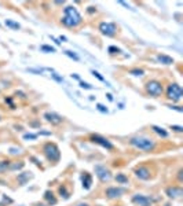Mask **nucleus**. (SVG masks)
I'll return each mask as SVG.
<instances>
[{
	"label": "nucleus",
	"instance_id": "31",
	"mask_svg": "<svg viewBox=\"0 0 183 206\" xmlns=\"http://www.w3.org/2000/svg\"><path fill=\"white\" fill-rule=\"evenodd\" d=\"M98 110L102 111V113H107V109H106L103 105H98Z\"/></svg>",
	"mask_w": 183,
	"mask_h": 206
},
{
	"label": "nucleus",
	"instance_id": "34",
	"mask_svg": "<svg viewBox=\"0 0 183 206\" xmlns=\"http://www.w3.org/2000/svg\"><path fill=\"white\" fill-rule=\"evenodd\" d=\"M171 109H175V110L180 111V113H182V111H183V109H182V107H179V106H171Z\"/></svg>",
	"mask_w": 183,
	"mask_h": 206
},
{
	"label": "nucleus",
	"instance_id": "12",
	"mask_svg": "<svg viewBox=\"0 0 183 206\" xmlns=\"http://www.w3.org/2000/svg\"><path fill=\"white\" fill-rule=\"evenodd\" d=\"M105 194H106V196H107V198H110V199H114V198H119V196L123 194V190H121V188H119V187H109V188H106Z\"/></svg>",
	"mask_w": 183,
	"mask_h": 206
},
{
	"label": "nucleus",
	"instance_id": "33",
	"mask_svg": "<svg viewBox=\"0 0 183 206\" xmlns=\"http://www.w3.org/2000/svg\"><path fill=\"white\" fill-rule=\"evenodd\" d=\"M37 135H31V133H28V135H25L24 136V139H36Z\"/></svg>",
	"mask_w": 183,
	"mask_h": 206
},
{
	"label": "nucleus",
	"instance_id": "24",
	"mask_svg": "<svg viewBox=\"0 0 183 206\" xmlns=\"http://www.w3.org/2000/svg\"><path fill=\"white\" fill-rule=\"evenodd\" d=\"M130 74H134V76H142V74H143V70H142V69H132V70H130Z\"/></svg>",
	"mask_w": 183,
	"mask_h": 206
},
{
	"label": "nucleus",
	"instance_id": "9",
	"mask_svg": "<svg viewBox=\"0 0 183 206\" xmlns=\"http://www.w3.org/2000/svg\"><path fill=\"white\" fill-rule=\"evenodd\" d=\"M132 202L136 206H152L150 198L146 195H141V194H136V195L132 196Z\"/></svg>",
	"mask_w": 183,
	"mask_h": 206
},
{
	"label": "nucleus",
	"instance_id": "10",
	"mask_svg": "<svg viewBox=\"0 0 183 206\" xmlns=\"http://www.w3.org/2000/svg\"><path fill=\"white\" fill-rule=\"evenodd\" d=\"M44 118H46L48 122H51L52 125H58V124H61L62 120H63L59 114L54 113V111H47V113H44Z\"/></svg>",
	"mask_w": 183,
	"mask_h": 206
},
{
	"label": "nucleus",
	"instance_id": "20",
	"mask_svg": "<svg viewBox=\"0 0 183 206\" xmlns=\"http://www.w3.org/2000/svg\"><path fill=\"white\" fill-rule=\"evenodd\" d=\"M10 168V161H0V172H4Z\"/></svg>",
	"mask_w": 183,
	"mask_h": 206
},
{
	"label": "nucleus",
	"instance_id": "15",
	"mask_svg": "<svg viewBox=\"0 0 183 206\" xmlns=\"http://www.w3.org/2000/svg\"><path fill=\"white\" fill-rule=\"evenodd\" d=\"M157 59H158V62H161L164 65H172L173 63V59L171 56H168V55H164V54H158L157 55Z\"/></svg>",
	"mask_w": 183,
	"mask_h": 206
},
{
	"label": "nucleus",
	"instance_id": "2",
	"mask_svg": "<svg viewBox=\"0 0 183 206\" xmlns=\"http://www.w3.org/2000/svg\"><path fill=\"white\" fill-rule=\"evenodd\" d=\"M130 144L134 146L135 148H139L142 151H153L156 148V142L149 139V137H143V136H135L131 137Z\"/></svg>",
	"mask_w": 183,
	"mask_h": 206
},
{
	"label": "nucleus",
	"instance_id": "22",
	"mask_svg": "<svg viewBox=\"0 0 183 206\" xmlns=\"http://www.w3.org/2000/svg\"><path fill=\"white\" fill-rule=\"evenodd\" d=\"M65 54L68 55L69 58L74 59V61H80V58H78V55H77V54H74L73 51H65Z\"/></svg>",
	"mask_w": 183,
	"mask_h": 206
},
{
	"label": "nucleus",
	"instance_id": "23",
	"mask_svg": "<svg viewBox=\"0 0 183 206\" xmlns=\"http://www.w3.org/2000/svg\"><path fill=\"white\" fill-rule=\"evenodd\" d=\"M40 50H42V51H46V52H55V48L51 47V45H42Z\"/></svg>",
	"mask_w": 183,
	"mask_h": 206
},
{
	"label": "nucleus",
	"instance_id": "35",
	"mask_svg": "<svg viewBox=\"0 0 183 206\" xmlns=\"http://www.w3.org/2000/svg\"><path fill=\"white\" fill-rule=\"evenodd\" d=\"M87 11H88L89 14H92V12H95L96 10H95V7H88V10H87Z\"/></svg>",
	"mask_w": 183,
	"mask_h": 206
},
{
	"label": "nucleus",
	"instance_id": "27",
	"mask_svg": "<svg viewBox=\"0 0 183 206\" xmlns=\"http://www.w3.org/2000/svg\"><path fill=\"white\" fill-rule=\"evenodd\" d=\"M171 129L175 131V132H183V128L179 127V125H171Z\"/></svg>",
	"mask_w": 183,
	"mask_h": 206
},
{
	"label": "nucleus",
	"instance_id": "36",
	"mask_svg": "<svg viewBox=\"0 0 183 206\" xmlns=\"http://www.w3.org/2000/svg\"><path fill=\"white\" fill-rule=\"evenodd\" d=\"M76 206H88V203H78V205H76Z\"/></svg>",
	"mask_w": 183,
	"mask_h": 206
},
{
	"label": "nucleus",
	"instance_id": "21",
	"mask_svg": "<svg viewBox=\"0 0 183 206\" xmlns=\"http://www.w3.org/2000/svg\"><path fill=\"white\" fill-rule=\"evenodd\" d=\"M21 168H24V162H22V161H19V164H17V162H14V164H10V168H8V169L15 170V169H21Z\"/></svg>",
	"mask_w": 183,
	"mask_h": 206
},
{
	"label": "nucleus",
	"instance_id": "7",
	"mask_svg": "<svg viewBox=\"0 0 183 206\" xmlns=\"http://www.w3.org/2000/svg\"><path fill=\"white\" fill-rule=\"evenodd\" d=\"M89 140L92 143H96V144L102 146V147L107 148V150H113V144H112L106 137L101 136V135H91V136H89Z\"/></svg>",
	"mask_w": 183,
	"mask_h": 206
},
{
	"label": "nucleus",
	"instance_id": "13",
	"mask_svg": "<svg viewBox=\"0 0 183 206\" xmlns=\"http://www.w3.org/2000/svg\"><path fill=\"white\" fill-rule=\"evenodd\" d=\"M165 192H167V195L169 196V198H179V196H182L183 191L180 187H168L167 190H165Z\"/></svg>",
	"mask_w": 183,
	"mask_h": 206
},
{
	"label": "nucleus",
	"instance_id": "14",
	"mask_svg": "<svg viewBox=\"0 0 183 206\" xmlns=\"http://www.w3.org/2000/svg\"><path fill=\"white\" fill-rule=\"evenodd\" d=\"M91 184H92V176L85 172V173L83 174V187L85 190H88L89 187H91Z\"/></svg>",
	"mask_w": 183,
	"mask_h": 206
},
{
	"label": "nucleus",
	"instance_id": "11",
	"mask_svg": "<svg viewBox=\"0 0 183 206\" xmlns=\"http://www.w3.org/2000/svg\"><path fill=\"white\" fill-rule=\"evenodd\" d=\"M135 176L141 180H149L152 174H150L149 168H146V166H138L135 169Z\"/></svg>",
	"mask_w": 183,
	"mask_h": 206
},
{
	"label": "nucleus",
	"instance_id": "38",
	"mask_svg": "<svg viewBox=\"0 0 183 206\" xmlns=\"http://www.w3.org/2000/svg\"><path fill=\"white\" fill-rule=\"evenodd\" d=\"M106 96H107V99H109V101H113V98H112V95H110V94H109V95H106Z\"/></svg>",
	"mask_w": 183,
	"mask_h": 206
},
{
	"label": "nucleus",
	"instance_id": "32",
	"mask_svg": "<svg viewBox=\"0 0 183 206\" xmlns=\"http://www.w3.org/2000/svg\"><path fill=\"white\" fill-rule=\"evenodd\" d=\"M26 179H28V174H21V176H19V180H21L22 184L26 181Z\"/></svg>",
	"mask_w": 183,
	"mask_h": 206
},
{
	"label": "nucleus",
	"instance_id": "25",
	"mask_svg": "<svg viewBox=\"0 0 183 206\" xmlns=\"http://www.w3.org/2000/svg\"><path fill=\"white\" fill-rule=\"evenodd\" d=\"M59 194L63 196V198H69V192L66 191L65 187H59Z\"/></svg>",
	"mask_w": 183,
	"mask_h": 206
},
{
	"label": "nucleus",
	"instance_id": "1",
	"mask_svg": "<svg viewBox=\"0 0 183 206\" xmlns=\"http://www.w3.org/2000/svg\"><path fill=\"white\" fill-rule=\"evenodd\" d=\"M61 22L68 28H77L78 25H81L83 19H81V15L77 11V8L73 6H69L63 10V17Z\"/></svg>",
	"mask_w": 183,
	"mask_h": 206
},
{
	"label": "nucleus",
	"instance_id": "5",
	"mask_svg": "<svg viewBox=\"0 0 183 206\" xmlns=\"http://www.w3.org/2000/svg\"><path fill=\"white\" fill-rule=\"evenodd\" d=\"M182 95H183V91L180 88V85L173 83V84H169L167 88V98L169 101L172 102H179L182 99Z\"/></svg>",
	"mask_w": 183,
	"mask_h": 206
},
{
	"label": "nucleus",
	"instance_id": "30",
	"mask_svg": "<svg viewBox=\"0 0 183 206\" xmlns=\"http://www.w3.org/2000/svg\"><path fill=\"white\" fill-rule=\"evenodd\" d=\"M51 76H52V77H54L55 80H57L58 83H62V81H63V79H62V77H59V76H57V73H52Z\"/></svg>",
	"mask_w": 183,
	"mask_h": 206
},
{
	"label": "nucleus",
	"instance_id": "8",
	"mask_svg": "<svg viewBox=\"0 0 183 206\" xmlns=\"http://www.w3.org/2000/svg\"><path fill=\"white\" fill-rule=\"evenodd\" d=\"M95 173H96V176L99 177V180L102 181V183H106V181H109V180L112 179L110 172L106 169L105 166H101V165L95 166Z\"/></svg>",
	"mask_w": 183,
	"mask_h": 206
},
{
	"label": "nucleus",
	"instance_id": "28",
	"mask_svg": "<svg viewBox=\"0 0 183 206\" xmlns=\"http://www.w3.org/2000/svg\"><path fill=\"white\" fill-rule=\"evenodd\" d=\"M80 87H81V88H84V90H92V87H91L89 84H87V83H84V81H81V83H80Z\"/></svg>",
	"mask_w": 183,
	"mask_h": 206
},
{
	"label": "nucleus",
	"instance_id": "18",
	"mask_svg": "<svg viewBox=\"0 0 183 206\" xmlns=\"http://www.w3.org/2000/svg\"><path fill=\"white\" fill-rule=\"evenodd\" d=\"M116 180H117V183H120V184H127V183H128V177H127L124 173H117Z\"/></svg>",
	"mask_w": 183,
	"mask_h": 206
},
{
	"label": "nucleus",
	"instance_id": "29",
	"mask_svg": "<svg viewBox=\"0 0 183 206\" xmlns=\"http://www.w3.org/2000/svg\"><path fill=\"white\" fill-rule=\"evenodd\" d=\"M92 74H94V76H95V77H96L98 80H99V81H105V79L102 77V76H101L99 73H98V72H95V70H92Z\"/></svg>",
	"mask_w": 183,
	"mask_h": 206
},
{
	"label": "nucleus",
	"instance_id": "6",
	"mask_svg": "<svg viewBox=\"0 0 183 206\" xmlns=\"http://www.w3.org/2000/svg\"><path fill=\"white\" fill-rule=\"evenodd\" d=\"M99 30L105 36H114L116 32H117V28H116V23H113V22H101Z\"/></svg>",
	"mask_w": 183,
	"mask_h": 206
},
{
	"label": "nucleus",
	"instance_id": "17",
	"mask_svg": "<svg viewBox=\"0 0 183 206\" xmlns=\"http://www.w3.org/2000/svg\"><path fill=\"white\" fill-rule=\"evenodd\" d=\"M152 129H153V131H154V132L157 133V135H160L161 137H167V136H168V132H167V131H164L162 128L157 127V125H153V127H152Z\"/></svg>",
	"mask_w": 183,
	"mask_h": 206
},
{
	"label": "nucleus",
	"instance_id": "26",
	"mask_svg": "<svg viewBox=\"0 0 183 206\" xmlns=\"http://www.w3.org/2000/svg\"><path fill=\"white\" fill-rule=\"evenodd\" d=\"M107 51H109V52L112 54V55H114V54H119V52H120V50H119L117 47H113V45L107 48Z\"/></svg>",
	"mask_w": 183,
	"mask_h": 206
},
{
	"label": "nucleus",
	"instance_id": "3",
	"mask_svg": "<svg viewBox=\"0 0 183 206\" xmlns=\"http://www.w3.org/2000/svg\"><path fill=\"white\" fill-rule=\"evenodd\" d=\"M43 154L46 155V158L50 162H57L61 158V153H59V148L57 147V144L54 143H46L43 146Z\"/></svg>",
	"mask_w": 183,
	"mask_h": 206
},
{
	"label": "nucleus",
	"instance_id": "16",
	"mask_svg": "<svg viewBox=\"0 0 183 206\" xmlns=\"http://www.w3.org/2000/svg\"><path fill=\"white\" fill-rule=\"evenodd\" d=\"M44 198H46V201L50 203V205H55L57 203V199H55V196L52 194L51 191H47L46 194H44Z\"/></svg>",
	"mask_w": 183,
	"mask_h": 206
},
{
	"label": "nucleus",
	"instance_id": "19",
	"mask_svg": "<svg viewBox=\"0 0 183 206\" xmlns=\"http://www.w3.org/2000/svg\"><path fill=\"white\" fill-rule=\"evenodd\" d=\"M6 26H8V28H11V29H15V30H18L19 29V23H17V22H14V21H11V19H6Z\"/></svg>",
	"mask_w": 183,
	"mask_h": 206
},
{
	"label": "nucleus",
	"instance_id": "37",
	"mask_svg": "<svg viewBox=\"0 0 183 206\" xmlns=\"http://www.w3.org/2000/svg\"><path fill=\"white\" fill-rule=\"evenodd\" d=\"M72 77H74V79H77V80H80V77H78L77 74H72Z\"/></svg>",
	"mask_w": 183,
	"mask_h": 206
},
{
	"label": "nucleus",
	"instance_id": "4",
	"mask_svg": "<svg viewBox=\"0 0 183 206\" xmlns=\"http://www.w3.org/2000/svg\"><path fill=\"white\" fill-rule=\"evenodd\" d=\"M145 91H146L147 95L153 96V98H158V96L162 95V84L160 81H157V80H150V81H147L146 85H145Z\"/></svg>",
	"mask_w": 183,
	"mask_h": 206
}]
</instances>
